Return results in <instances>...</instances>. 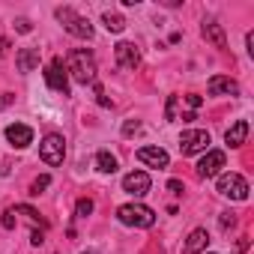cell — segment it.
Wrapping results in <instances>:
<instances>
[{
	"label": "cell",
	"instance_id": "6da1fadb",
	"mask_svg": "<svg viewBox=\"0 0 254 254\" xmlns=\"http://www.w3.org/2000/svg\"><path fill=\"white\" fill-rule=\"evenodd\" d=\"M66 72L72 75V81H78V84H96V57L90 54V51H84V48H78V51H72L69 54V63H66Z\"/></svg>",
	"mask_w": 254,
	"mask_h": 254
},
{
	"label": "cell",
	"instance_id": "7a4b0ae2",
	"mask_svg": "<svg viewBox=\"0 0 254 254\" xmlns=\"http://www.w3.org/2000/svg\"><path fill=\"white\" fill-rule=\"evenodd\" d=\"M117 218L126 224V227H153L156 224V212L150 209V206H144V203H123L120 209H117Z\"/></svg>",
	"mask_w": 254,
	"mask_h": 254
},
{
	"label": "cell",
	"instance_id": "3957f363",
	"mask_svg": "<svg viewBox=\"0 0 254 254\" xmlns=\"http://www.w3.org/2000/svg\"><path fill=\"white\" fill-rule=\"evenodd\" d=\"M54 15H57V21L63 24V30L72 33L75 39H93V24H90V18L78 15V12L69 9V6H60Z\"/></svg>",
	"mask_w": 254,
	"mask_h": 254
},
{
	"label": "cell",
	"instance_id": "277c9868",
	"mask_svg": "<svg viewBox=\"0 0 254 254\" xmlns=\"http://www.w3.org/2000/svg\"><path fill=\"white\" fill-rule=\"evenodd\" d=\"M39 156H42V162L51 165V168L63 165V159H66V141H63V135H57V132L45 135L42 144H39Z\"/></svg>",
	"mask_w": 254,
	"mask_h": 254
},
{
	"label": "cell",
	"instance_id": "5b68a950",
	"mask_svg": "<svg viewBox=\"0 0 254 254\" xmlns=\"http://www.w3.org/2000/svg\"><path fill=\"white\" fill-rule=\"evenodd\" d=\"M209 144H212V138H209V132H206V129H186V132L180 135V153H183V156L206 153V150H209Z\"/></svg>",
	"mask_w": 254,
	"mask_h": 254
},
{
	"label": "cell",
	"instance_id": "8992f818",
	"mask_svg": "<svg viewBox=\"0 0 254 254\" xmlns=\"http://www.w3.org/2000/svg\"><path fill=\"white\" fill-rule=\"evenodd\" d=\"M218 194L230 200H248V183L239 174H221L218 177Z\"/></svg>",
	"mask_w": 254,
	"mask_h": 254
},
{
	"label": "cell",
	"instance_id": "52a82bcc",
	"mask_svg": "<svg viewBox=\"0 0 254 254\" xmlns=\"http://www.w3.org/2000/svg\"><path fill=\"white\" fill-rule=\"evenodd\" d=\"M224 168H227V156L221 150H206V156L197 162V177L200 180H212V177H221Z\"/></svg>",
	"mask_w": 254,
	"mask_h": 254
},
{
	"label": "cell",
	"instance_id": "ba28073f",
	"mask_svg": "<svg viewBox=\"0 0 254 254\" xmlns=\"http://www.w3.org/2000/svg\"><path fill=\"white\" fill-rule=\"evenodd\" d=\"M45 84H48L51 90L69 96V75H66V66H63L60 57H54V60L48 63V69H45Z\"/></svg>",
	"mask_w": 254,
	"mask_h": 254
},
{
	"label": "cell",
	"instance_id": "9c48e42d",
	"mask_svg": "<svg viewBox=\"0 0 254 254\" xmlns=\"http://www.w3.org/2000/svg\"><path fill=\"white\" fill-rule=\"evenodd\" d=\"M150 186H153V180H150L147 171H132V174L123 177V191L132 194V197H144L150 191Z\"/></svg>",
	"mask_w": 254,
	"mask_h": 254
},
{
	"label": "cell",
	"instance_id": "30bf717a",
	"mask_svg": "<svg viewBox=\"0 0 254 254\" xmlns=\"http://www.w3.org/2000/svg\"><path fill=\"white\" fill-rule=\"evenodd\" d=\"M114 57H117V66H123V69H138L141 66V51L132 42H117Z\"/></svg>",
	"mask_w": 254,
	"mask_h": 254
},
{
	"label": "cell",
	"instance_id": "8fae6325",
	"mask_svg": "<svg viewBox=\"0 0 254 254\" xmlns=\"http://www.w3.org/2000/svg\"><path fill=\"white\" fill-rule=\"evenodd\" d=\"M6 141L15 150H24V147L33 144V129H30V126H24V123H12V126H6Z\"/></svg>",
	"mask_w": 254,
	"mask_h": 254
},
{
	"label": "cell",
	"instance_id": "7c38bea8",
	"mask_svg": "<svg viewBox=\"0 0 254 254\" xmlns=\"http://www.w3.org/2000/svg\"><path fill=\"white\" fill-rule=\"evenodd\" d=\"M206 90H209V96H239V84L230 75H212Z\"/></svg>",
	"mask_w": 254,
	"mask_h": 254
},
{
	"label": "cell",
	"instance_id": "4fadbf2b",
	"mask_svg": "<svg viewBox=\"0 0 254 254\" xmlns=\"http://www.w3.org/2000/svg\"><path fill=\"white\" fill-rule=\"evenodd\" d=\"M138 162H144L147 168H168L171 165V156L162 150V147H141L138 150Z\"/></svg>",
	"mask_w": 254,
	"mask_h": 254
},
{
	"label": "cell",
	"instance_id": "5bb4252c",
	"mask_svg": "<svg viewBox=\"0 0 254 254\" xmlns=\"http://www.w3.org/2000/svg\"><path fill=\"white\" fill-rule=\"evenodd\" d=\"M206 245H209V233H206V227H194V230L189 233L186 245H183V254H200V251H206Z\"/></svg>",
	"mask_w": 254,
	"mask_h": 254
},
{
	"label": "cell",
	"instance_id": "9a60e30c",
	"mask_svg": "<svg viewBox=\"0 0 254 254\" xmlns=\"http://www.w3.org/2000/svg\"><path fill=\"white\" fill-rule=\"evenodd\" d=\"M15 66H18L21 75L33 72V69L39 66V48H21V51L15 54Z\"/></svg>",
	"mask_w": 254,
	"mask_h": 254
},
{
	"label": "cell",
	"instance_id": "2e32d148",
	"mask_svg": "<svg viewBox=\"0 0 254 254\" xmlns=\"http://www.w3.org/2000/svg\"><path fill=\"white\" fill-rule=\"evenodd\" d=\"M245 138H248V123L245 120H236L233 126H230V129L224 132V141H227V147H242L245 144Z\"/></svg>",
	"mask_w": 254,
	"mask_h": 254
},
{
	"label": "cell",
	"instance_id": "e0dca14e",
	"mask_svg": "<svg viewBox=\"0 0 254 254\" xmlns=\"http://www.w3.org/2000/svg\"><path fill=\"white\" fill-rule=\"evenodd\" d=\"M200 33H203V39H209L215 48H227V39H224V30H221V24H215V21H206V24L200 27Z\"/></svg>",
	"mask_w": 254,
	"mask_h": 254
},
{
	"label": "cell",
	"instance_id": "ac0fdd59",
	"mask_svg": "<svg viewBox=\"0 0 254 254\" xmlns=\"http://www.w3.org/2000/svg\"><path fill=\"white\" fill-rule=\"evenodd\" d=\"M117 156L114 153H108V150H99L96 153V171L99 174H117Z\"/></svg>",
	"mask_w": 254,
	"mask_h": 254
},
{
	"label": "cell",
	"instance_id": "d6986e66",
	"mask_svg": "<svg viewBox=\"0 0 254 254\" xmlns=\"http://www.w3.org/2000/svg\"><path fill=\"white\" fill-rule=\"evenodd\" d=\"M102 24H105L108 33H123V30H126V18L117 15V12H105V15H102Z\"/></svg>",
	"mask_w": 254,
	"mask_h": 254
},
{
	"label": "cell",
	"instance_id": "ffe728a7",
	"mask_svg": "<svg viewBox=\"0 0 254 254\" xmlns=\"http://www.w3.org/2000/svg\"><path fill=\"white\" fill-rule=\"evenodd\" d=\"M48 186H51V177H48V174H42V177H36V180H33V186H30V194H42Z\"/></svg>",
	"mask_w": 254,
	"mask_h": 254
},
{
	"label": "cell",
	"instance_id": "44dd1931",
	"mask_svg": "<svg viewBox=\"0 0 254 254\" xmlns=\"http://www.w3.org/2000/svg\"><path fill=\"white\" fill-rule=\"evenodd\" d=\"M90 212H93V200H90V197H81V200L75 203V215H78V218H87Z\"/></svg>",
	"mask_w": 254,
	"mask_h": 254
},
{
	"label": "cell",
	"instance_id": "7402d4cb",
	"mask_svg": "<svg viewBox=\"0 0 254 254\" xmlns=\"http://www.w3.org/2000/svg\"><path fill=\"white\" fill-rule=\"evenodd\" d=\"M15 212H21V215H27V218H30V221H33V224H36V221H39V224H42V227H48V224H45V221H42V218H39V212H36V209H33V206H27V203H21V206H15Z\"/></svg>",
	"mask_w": 254,
	"mask_h": 254
},
{
	"label": "cell",
	"instance_id": "603a6c76",
	"mask_svg": "<svg viewBox=\"0 0 254 254\" xmlns=\"http://www.w3.org/2000/svg\"><path fill=\"white\" fill-rule=\"evenodd\" d=\"M177 102H180V96H168V105H165V120H177Z\"/></svg>",
	"mask_w": 254,
	"mask_h": 254
},
{
	"label": "cell",
	"instance_id": "cb8c5ba5",
	"mask_svg": "<svg viewBox=\"0 0 254 254\" xmlns=\"http://www.w3.org/2000/svg\"><path fill=\"white\" fill-rule=\"evenodd\" d=\"M0 224H3L6 230H12V227H15V209H6L3 218H0Z\"/></svg>",
	"mask_w": 254,
	"mask_h": 254
},
{
	"label": "cell",
	"instance_id": "d4e9b609",
	"mask_svg": "<svg viewBox=\"0 0 254 254\" xmlns=\"http://www.w3.org/2000/svg\"><path fill=\"white\" fill-rule=\"evenodd\" d=\"M138 129H141V123H138V120H129V123L123 126V135H126V138H132V135H135Z\"/></svg>",
	"mask_w": 254,
	"mask_h": 254
},
{
	"label": "cell",
	"instance_id": "484cf974",
	"mask_svg": "<svg viewBox=\"0 0 254 254\" xmlns=\"http://www.w3.org/2000/svg\"><path fill=\"white\" fill-rule=\"evenodd\" d=\"M186 102H189V108H191V111H197V108L203 105V99H200V96H194V93H191V96H186Z\"/></svg>",
	"mask_w": 254,
	"mask_h": 254
},
{
	"label": "cell",
	"instance_id": "4316f807",
	"mask_svg": "<svg viewBox=\"0 0 254 254\" xmlns=\"http://www.w3.org/2000/svg\"><path fill=\"white\" fill-rule=\"evenodd\" d=\"M236 224V215L233 212H221V227H233Z\"/></svg>",
	"mask_w": 254,
	"mask_h": 254
},
{
	"label": "cell",
	"instance_id": "83f0119b",
	"mask_svg": "<svg viewBox=\"0 0 254 254\" xmlns=\"http://www.w3.org/2000/svg\"><path fill=\"white\" fill-rule=\"evenodd\" d=\"M15 30H18V33H30V21H27V18H18V21H15Z\"/></svg>",
	"mask_w": 254,
	"mask_h": 254
},
{
	"label": "cell",
	"instance_id": "f1b7e54d",
	"mask_svg": "<svg viewBox=\"0 0 254 254\" xmlns=\"http://www.w3.org/2000/svg\"><path fill=\"white\" fill-rule=\"evenodd\" d=\"M168 191H174V194H183V183H180V180H171V183H168Z\"/></svg>",
	"mask_w": 254,
	"mask_h": 254
},
{
	"label": "cell",
	"instance_id": "f546056e",
	"mask_svg": "<svg viewBox=\"0 0 254 254\" xmlns=\"http://www.w3.org/2000/svg\"><path fill=\"white\" fill-rule=\"evenodd\" d=\"M30 242H33V245H42V242H45V233H42V230H33Z\"/></svg>",
	"mask_w": 254,
	"mask_h": 254
},
{
	"label": "cell",
	"instance_id": "4dcf8cb0",
	"mask_svg": "<svg viewBox=\"0 0 254 254\" xmlns=\"http://www.w3.org/2000/svg\"><path fill=\"white\" fill-rule=\"evenodd\" d=\"M245 45H248V54L254 57V33H248V36H245Z\"/></svg>",
	"mask_w": 254,
	"mask_h": 254
},
{
	"label": "cell",
	"instance_id": "1f68e13d",
	"mask_svg": "<svg viewBox=\"0 0 254 254\" xmlns=\"http://www.w3.org/2000/svg\"><path fill=\"white\" fill-rule=\"evenodd\" d=\"M81 254H99V251H81Z\"/></svg>",
	"mask_w": 254,
	"mask_h": 254
}]
</instances>
